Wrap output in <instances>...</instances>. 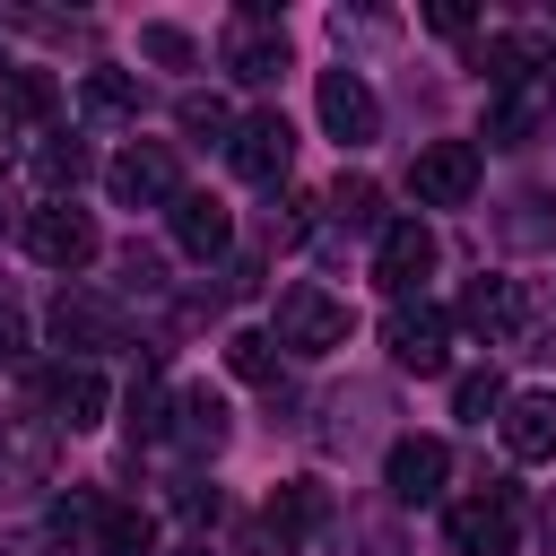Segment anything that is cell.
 Instances as JSON below:
<instances>
[{"mask_svg":"<svg viewBox=\"0 0 556 556\" xmlns=\"http://www.w3.org/2000/svg\"><path fill=\"white\" fill-rule=\"evenodd\" d=\"M521 486L513 478H486V495H460L452 513H443V539H452V556H513L521 547Z\"/></svg>","mask_w":556,"mask_h":556,"instance_id":"obj_1","label":"cell"},{"mask_svg":"<svg viewBox=\"0 0 556 556\" xmlns=\"http://www.w3.org/2000/svg\"><path fill=\"white\" fill-rule=\"evenodd\" d=\"M348 330H356V313L330 287H287L278 295V321H269V339L287 356H330V348H348Z\"/></svg>","mask_w":556,"mask_h":556,"instance_id":"obj_2","label":"cell"},{"mask_svg":"<svg viewBox=\"0 0 556 556\" xmlns=\"http://www.w3.org/2000/svg\"><path fill=\"white\" fill-rule=\"evenodd\" d=\"M52 460H61V426L35 408V417H0V504H26L52 486Z\"/></svg>","mask_w":556,"mask_h":556,"instance_id":"obj_3","label":"cell"},{"mask_svg":"<svg viewBox=\"0 0 556 556\" xmlns=\"http://www.w3.org/2000/svg\"><path fill=\"white\" fill-rule=\"evenodd\" d=\"M104 191H113L122 208H174V200H182V165H174L165 139H130V148L104 165Z\"/></svg>","mask_w":556,"mask_h":556,"instance_id":"obj_4","label":"cell"},{"mask_svg":"<svg viewBox=\"0 0 556 556\" xmlns=\"http://www.w3.org/2000/svg\"><path fill=\"white\" fill-rule=\"evenodd\" d=\"M408 191H417V208H469L478 200V148L469 139H426L417 165H408Z\"/></svg>","mask_w":556,"mask_h":556,"instance_id":"obj_5","label":"cell"},{"mask_svg":"<svg viewBox=\"0 0 556 556\" xmlns=\"http://www.w3.org/2000/svg\"><path fill=\"white\" fill-rule=\"evenodd\" d=\"M26 252H35L43 269H61V278H70V269H87V261L104 252V235H96V217H87V208L43 200V208L26 217Z\"/></svg>","mask_w":556,"mask_h":556,"instance_id":"obj_6","label":"cell"},{"mask_svg":"<svg viewBox=\"0 0 556 556\" xmlns=\"http://www.w3.org/2000/svg\"><path fill=\"white\" fill-rule=\"evenodd\" d=\"M226 70H235L243 87H269V78L287 70V35H278V9H269V0H243V9H235V26H226Z\"/></svg>","mask_w":556,"mask_h":556,"instance_id":"obj_7","label":"cell"},{"mask_svg":"<svg viewBox=\"0 0 556 556\" xmlns=\"http://www.w3.org/2000/svg\"><path fill=\"white\" fill-rule=\"evenodd\" d=\"M226 165H235L243 182L278 191V182H287V165H295V130H287V113H243V122H235V139H226Z\"/></svg>","mask_w":556,"mask_h":556,"instance_id":"obj_8","label":"cell"},{"mask_svg":"<svg viewBox=\"0 0 556 556\" xmlns=\"http://www.w3.org/2000/svg\"><path fill=\"white\" fill-rule=\"evenodd\" d=\"M382 348H391L400 374H443L452 365V321L434 304H391L382 313Z\"/></svg>","mask_w":556,"mask_h":556,"instance_id":"obj_9","label":"cell"},{"mask_svg":"<svg viewBox=\"0 0 556 556\" xmlns=\"http://www.w3.org/2000/svg\"><path fill=\"white\" fill-rule=\"evenodd\" d=\"M35 400H43V417H52L61 434L104 426V374H96L87 356H78V365H70V356H61V365H43V374H35Z\"/></svg>","mask_w":556,"mask_h":556,"instance_id":"obj_10","label":"cell"},{"mask_svg":"<svg viewBox=\"0 0 556 556\" xmlns=\"http://www.w3.org/2000/svg\"><path fill=\"white\" fill-rule=\"evenodd\" d=\"M443 478H452L443 434H400V443L382 452V486H391V504H434Z\"/></svg>","mask_w":556,"mask_h":556,"instance_id":"obj_11","label":"cell"},{"mask_svg":"<svg viewBox=\"0 0 556 556\" xmlns=\"http://www.w3.org/2000/svg\"><path fill=\"white\" fill-rule=\"evenodd\" d=\"M313 104H321V130H330L339 148H365V139L382 130V104H374V87H365L356 70H321Z\"/></svg>","mask_w":556,"mask_h":556,"instance_id":"obj_12","label":"cell"},{"mask_svg":"<svg viewBox=\"0 0 556 556\" xmlns=\"http://www.w3.org/2000/svg\"><path fill=\"white\" fill-rule=\"evenodd\" d=\"M426 269H434V226H426V217H391V226L374 235V278H382V287L408 304Z\"/></svg>","mask_w":556,"mask_h":556,"instance_id":"obj_13","label":"cell"},{"mask_svg":"<svg viewBox=\"0 0 556 556\" xmlns=\"http://www.w3.org/2000/svg\"><path fill=\"white\" fill-rule=\"evenodd\" d=\"M165 226H174V243H182L191 261H226V243H235V217H226V200H208V191H182V200L165 208Z\"/></svg>","mask_w":556,"mask_h":556,"instance_id":"obj_14","label":"cell"},{"mask_svg":"<svg viewBox=\"0 0 556 556\" xmlns=\"http://www.w3.org/2000/svg\"><path fill=\"white\" fill-rule=\"evenodd\" d=\"M165 434H174L191 460H217V452H226V400H217L208 382L174 391V417H165Z\"/></svg>","mask_w":556,"mask_h":556,"instance_id":"obj_15","label":"cell"},{"mask_svg":"<svg viewBox=\"0 0 556 556\" xmlns=\"http://www.w3.org/2000/svg\"><path fill=\"white\" fill-rule=\"evenodd\" d=\"M539 70H547V43H539V35H521V26H504V35H486V43H478V78H486L495 96L530 87Z\"/></svg>","mask_w":556,"mask_h":556,"instance_id":"obj_16","label":"cell"},{"mask_svg":"<svg viewBox=\"0 0 556 556\" xmlns=\"http://www.w3.org/2000/svg\"><path fill=\"white\" fill-rule=\"evenodd\" d=\"M26 174H35L52 200H70V191L96 174V156H87V139H70V130H35V139H26Z\"/></svg>","mask_w":556,"mask_h":556,"instance_id":"obj_17","label":"cell"},{"mask_svg":"<svg viewBox=\"0 0 556 556\" xmlns=\"http://www.w3.org/2000/svg\"><path fill=\"white\" fill-rule=\"evenodd\" d=\"M504 452L513 460H556V391H521V400H504Z\"/></svg>","mask_w":556,"mask_h":556,"instance_id":"obj_18","label":"cell"},{"mask_svg":"<svg viewBox=\"0 0 556 556\" xmlns=\"http://www.w3.org/2000/svg\"><path fill=\"white\" fill-rule=\"evenodd\" d=\"M52 339H61V348H122L130 330H122V304H104V295H61V304H52Z\"/></svg>","mask_w":556,"mask_h":556,"instance_id":"obj_19","label":"cell"},{"mask_svg":"<svg viewBox=\"0 0 556 556\" xmlns=\"http://www.w3.org/2000/svg\"><path fill=\"white\" fill-rule=\"evenodd\" d=\"M87 556H156V521H148L139 504H113V495H104V513H96V530H87Z\"/></svg>","mask_w":556,"mask_h":556,"instance_id":"obj_20","label":"cell"},{"mask_svg":"<svg viewBox=\"0 0 556 556\" xmlns=\"http://www.w3.org/2000/svg\"><path fill=\"white\" fill-rule=\"evenodd\" d=\"M78 113L104 122V130L139 122V78H130V70H87V78H78Z\"/></svg>","mask_w":556,"mask_h":556,"instance_id":"obj_21","label":"cell"},{"mask_svg":"<svg viewBox=\"0 0 556 556\" xmlns=\"http://www.w3.org/2000/svg\"><path fill=\"white\" fill-rule=\"evenodd\" d=\"M330 521V495L313 486V478H287V486H269V530L278 539H313Z\"/></svg>","mask_w":556,"mask_h":556,"instance_id":"obj_22","label":"cell"},{"mask_svg":"<svg viewBox=\"0 0 556 556\" xmlns=\"http://www.w3.org/2000/svg\"><path fill=\"white\" fill-rule=\"evenodd\" d=\"M539 122H547V87H513V96L486 104V139H495V148H521Z\"/></svg>","mask_w":556,"mask_h":556,"instance_id":"obj_23","label":"cell"},{"mask_svg":"<svg viewBox=\"0 0 556 556\" xmlns=\"http://www.w3.org/2000/svg\"><path fill=\"white\" fill-rule=\"evenodd\" d=\"M52 104H61V87H52L43 70H9V87H0V113H9V122L52 130Z\"/></svg>","mask_w":556,"mask_h":556,"instance_id":"obj_24","label":"cell"},{"mask_svg":"<svg viewBox=\"0 0 556 556\" xmlns=\"http://www.w3.org/2000/svg\"><path fill=\"white\" fill-rule=\"evenodd\" d=\"M330 226L339 235H382L391 217H382V191L365 182V174H339V191H330Z\"/></svg>","mask_w":556,"mask_h":556,"instance_id":"obj_25","label":"cell"},{"mask_svg":"<svg viewBox=\"0 0 556 556\" xmlns=\"http://www.w3.org/2000/svg\"><path fill=\"white\" fill-rule=\"evenodd\" d=\"M513 295H521V278H478V287L460 295V321H469L478 339H504V330H513Z\"/></svg>","mask_w":556,"mask_h":556,"instance_id":"obj_26","label":"cell"},{"mask_svg":"<svg viewBox=\"0 0 556 556\" xmlns=\"http://www.w3.org/2000/svg\"><path fill=\"white\" fill-rule=\"evenodd\" d=\"M504 348H530V356L556 348V295H547V287H521V295H513V330H504Z\"/></svg>","mask_w":556,"mask_h":556,"instance_id":"obj_27","label":"cell"},{"mask_svg":"<svg viewBox=\"0 0 556 556\" xmlns=\"http://www.w3.org/2000/svg\"><path fill=\"white\" fill-rule=\"evenodd\" d=\"M165 417H174V391H165L156 374H139V382H130V400H122L130 443H156V434H165Z\"/></svg>","mask_w":556,"mask_h":556,"instance_id":"obj_28","label":"cell"},{"mask_svg":"<svg viewBox=\"0 0 556 556\" xmlns=\"http://www.w3.org/2000/svg\"><path fill=\"white\" fill-rule=\"evenodd\" d=\"M504 400H513V391H504V374H495V365H478V374H460V382H452V408H460L469 426L504 417Z\"/></svg>","mask_w":556,"mask_h":556,"instance_id":"obj_29","label":"cell"},{"mask_svg":"<svg viewBox=\"0 0 556 556\" xmlns=\"http://www.w3.org/2000/svg\"><path fill=\"white\" fill-rule=\"evenodd\" d=\"M226 365H235L243 382H269V391H278V339H269V330H235V339H226Z\"/></svg>","mask_w":556,"mask_h":556,"instance_id":"obj_30","label":"cell"},{"mask_svg":"<svg viewBox=\"0 0 556 556\" xmlns=\"http://www.w3.org/2000/svg\"><path fill=\"white\" fill-rule=\"evenodd\" d=\"M174 122H182V139H235V113H226V96H182L174 104Z\"/></svg>","mask_w":556,"mask_h":556,"instance_id":"obj_31","label":"cell"},{"mask_svg":"<svg viewBox=\"0 0 556 556\" xmlns=\"http://www.w3.org/2000/svg\"><path fill=\"white\" fill-rule=\"evenodd\" d=\"M139 52L165 61V70H191V61H200V43H191L182 26H139Z\"/></svg>","mask_w":556,"mask_h":556,"instance_id":"obj_32","label":"cell"},{"mask_svg":"<svg viewBox=\"0 0 556 556\" xmlns=\"http://www.w3.org/2000/svg\"><path fill=\"white\" fill-rule=\"evenodd\" d=\"M269 235H278V243H304V235H313V200L278 191V208H269Z\"/></svg>","mask_w":556,"mask_h":556,"instance_id":"obj_33","label":"cell"},{"mask_svg":"<svg viewBox=\"0 0 556 556\" xmlns=\"http://www.w3.org/2000/svg\"><path fill=\"white\" fill-rule=\"evenodd\" d=\"M122 287H130V295H156V287H165V261H156L148 243H130V252H122Z\"/></svg>","mask_w":556,"mask_h":556,"instance_id":"obj_34","label":"cell"},{"mask_svg":"<svg viewBox=\"0 0 556 556\" xmlns=\"http://www.w3.org/2000/svg\"><path fill=\"white\" fill-rule=\"evenodd\" d=\"M174 513H182V521H217V513H226V495H217L208 478H182V486H174Z\"/></svg>","mask_w":556,"mask_h":556,"instance_id":"obj_35","label":"cell"},{"mask_svg":"<svg viewBox=\"0 0 556 556\" xmlns=\"http://www.w3.org/2000/svg\"><path fill=\"white\" fill-rule=\"evenodd\" d=\"M426 26H434V35H469V9H460V0H434Z\"/></svg>","mask_w":556,"mask_h":556,"instance_id":"obj_36","label":"cell"},{"mask_svg":"<svg viewBox=\"0 0 556 556\" xmlns=\"http://www.w3.org/2000/svg\"><path fill=\"white\" fill-rule=\"evenodd\" d=\"M17 356H26V321L0 304V365H17Z\"/></svg>","mask_w":556,"mask_h":556,"instance_id":"obj_37","label":"cell"},{"mask_svg":"<svg viewBox=\"0 0 556 556\" xmlns=\"http://www.w3.org/2000/svg\"><path fill=\"white\" fill-rule=\"evenodd\" d=\"M174 556H208V539H182V547H174Z\"/></svg>","mask_w":556,"mask_h":556,"instance_id":"obj_38","label":"cell"},{"mask_svg":"<svg viewBox=\"0 0 556 556\" xmlns=\"http://www.w3.org/2000/svg\"><path fill=\"white\" fill-rule=\"evenodd\" d=\"M547 547H556V513H547Z\"/></svg>","mask_w":556,"mask_h":556,"instance_id":"obj_39","label":"cell"},{"mask_svg":"<svg viewBox=\"0 0 556 556\" xmlns=\"http://www.w3.org/2000/svg\"><path fill=\"white\" fill-rule=\"evenodd\" d=\"M547 104H556V78H547Z\"/></svg>","mask_w":556,"mask_h":556,"instance_id":"obj_40","label":"cell"}]
</instances>
